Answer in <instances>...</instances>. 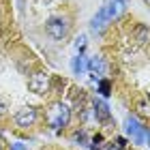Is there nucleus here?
Instances as JSON below:
<instances>
[{"instance_id":"1","label":"nucleus","mask_w":150,"mask_h":150,"mask_svg":"<svg viewBox=\"0 0 150 150\" xmlns=\"http://www.w3.org/2000/svg\"><path fill=\"white\" fill-rule=\"evenodd\" d=\"M45 120H47V125H50L54 131H60V129H64L67 125H69V120H71V110L62 103V101H54V103L47 107Z\"/></svg>"},{"instance_id":"2","label":"nucleus","mask_w":150,"mask_h":150,"mask_svg":"<svg viewBox=\"0 0 150 150\" xmlns=\"http://www.w3.org/2000/svg\"><path fill=\"white\" fill-rule=\"evenodd\" d=\"M125 129L129 133V137H131L135 144H142V146H150V131L146 127H142L135 118L131 116H127L125 118Z\"/></svg>"},{"instance_id":"3","label":"nucleus","mask_w":150,"mask_h":150,"mask_svg":"<svg viewBox=\"0 0 150 150\" xmlns=\"http://www.w3.org/2000/svg\"><path fill=\"white\" fill-rule=\"evenodd\" d=\"M45 32L52 39L60 41V39H64L67 35H69V22H67L64 17H52V19L45 22Z\"/></svg>"},{"instance_id":"4","label":"nucleus","mask_w":150,"mask_h":150,"mask_svg":"<svg viewBox=\"0 0 150 150\" xmlns=\"http://www.w3.org/2000/svg\"><path fill=\"white\" fill-rule=\"evenodd\" d=\"M28 88H30V92H35V94H45L50 90V75L45 71L32 73L30 79H28Z\"/></svg>"},{"instance_id":"5","label":"nucleus","mask_w":150,"mask_h":150,"mask_svg":"<svg viewBox=\"0 0 150 150\" xmlns=\"http://www.w3.org/2000/svg\"><path fill=\"white\" fill-rule=\"evenodd\" d=\"M35 122H37V110L32 105H26L15 114V125L19 129H28V127L35 125Z\"/></svg>"},{"instance_id":"6","label":"nucleus","mask_w":150,"mask_h":150,"mask_svg":"<svg viewBox=\"0 0 150 150\" xmlns=\"http://www.w3.org/2000/svg\"><path fill=\"white\" fill-rule=\"evenodd\" d=\"M112 22H114V17L110 15V11H107L105 6H101V9H99V13L92 17L90 26H92V30H94V32H103V30H105V28H107V26H110Z\"/></svg>"},{"instance_id":"7","label":"nucleus","mask_w":150,"mask_h":150,"mask_svg":"<svg viewBox=\"0 0 150 150\" xmlns=\"http://www.w3.org/2000/svg\"><path fill=\"white\" fill-rule=\"evenodd\" d=\"M86 69L90 71V75H92V79H94V81H99V79L105 75L107 67H105V60L101 58V56H92V58L86 62Z\"/></svg>"},{"instance_id":"8","label":"nucleus","mask_w":150,"mask_h":150,"mask_svg":"<svg viewBox=\"0 0 150 150\" xmlns=\"http://www.w3.org/2000/svg\"><path fill=\"white\" fill-rule=\"evenodd\" d=\"M103 6L110 11V15L114 19H118L120 15H125L127 9H129V0H105Z\"/></svg>"},{"instance_id":"9","label":"nucleus","mask_w":150,"mask_h":150,"mask_svg":"<svg viewBox=\"0 0 150 150\" xmlns=\"http://www.w3.org/2000/svg\"><path fill=\"white\" fill-rule=\"evenodd\" d=\"M94 116H97V120H101V122H107L112 118V114H110V107H107V103L103 99H94Z\"/></svg>"},{"instance_id":"10","label":"nucleus","mask_w":150,"mask_h":150,"mask_svg":"<svg viewBox=\"0 0 150 150\" xmlns=\"http://www.w3.org/2000/svg\"><path fill=\"white\" fill-rule=\"evenodd\" d=\"M71 69H73V73L75 75H81L86 71V58L81 56V54H77V56L73 58V62H71Z\"/></svg>"},{"instance_id":"11","label":"nucleus","mask_w":150,"mask_h":150,"mask_svg":"<svg viewBox=\"0 0 150 150\" xmlns=\"http://www.w3.org/2000/svg\"><path fill=\"white\" fill-rule=\"evenodd\" d=\"M135 110H137V114L142 118H150V101L148 99H139L137 105H135Z\"/></svg>"},{"instance_id":"12","label":"nucleus","mask_w":150,"mask_h":150,"mask_svg":"<svg viewBox=\"0 0 150 150\" xmlns=\"http://www.w3.org/2000/svg\"><path fill=\"white\" fill-rule=\"evenodd\" d=\"M148 39H150V28L137 26V28H135V41H137V43H146Z\"/></svg>"},{"instance_id":"13","label":"nucleus","mask_w":150,"mask_h":150,"mask_svg":"<svg viewBox=\"0 0 150 150\" xmlns=\"http://www.w3.org/2000/svg\"><path fill=\"white\" fill-rule=\"evenodd\" d=\"M103 150H127V142L118 137L116 142H110V144H103Z\"/></svg>"},{"instance_id":"14","label":"nucleus","mask_w":150,"mask_h":150,"mask_svg":"<svg viewBox=\"0 0 150 150\" xmlns=\"http://www.w3.org/2000/svg\"><path fill=\"white\" fill-rule=\"evenodd\" d=\"M99 90H101V94H103V97H107V94H110V90H112V86H110V81H101L99 84Z\"/></svg>"},{"instance_id":"15","label":"nucleus","mask_w":150,"mask_h":150,"mask_svg":"<svg viewBox=\"0 0 150 150\" xmlns=\"http://www.w3.org/2000/svg\"><path fill=\"white\" fill-rule=\"evenodd\" d=\"M84 50H86V37H79L77 41H75V52H79V54H81Z\"/></svg>"},{"instance_id":"16","label":"nucleus","mask_w":150,"mask_h":150,"mask_svg":"<svg viewBox=\"0 0 150 150\" xmlns=\"http://www.w3.org/2000/svg\"><path fill=\"white\" fill-rule=\"evenodd\" d=\"M73 139H75V142H81V144H88V137H86L84 131H77V133L73 135Z\"/></svg>"},{"instance_id":"17","label":"nucleus","mask_w":150,"mask_h":150,"mask_svg":"<svg viewBox=\"0 0 150 150\" xmlns=\"http://www.w3.org/2000/svg\"><path fill=\"white\" fill-rule=\"evenodd\" d=\"M11 150H26V146L17 142V144H11Z\"/></svg>"},{"instance_id":"18","label":"nucleus","mask_w":150,"mask_h":150,"mask_svg":"<svg viewBox=\"0 0 150 150\" xmlns=\"http://www.w3.org/2000/svg\"><path fill=\"white\" fill-rule=\"evenodd\" d=\"M4 114H6V103L0 99V116H4Z\"/></svg>"}]
</instances>
